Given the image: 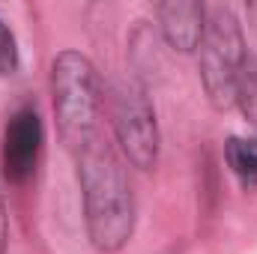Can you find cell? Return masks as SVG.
I'll list each match as a JSON object with an SVG mask.
<instances>
[{"label": "cell", "instance_id": "cell-7", "mask_svg": "<svg viewBox=\"0 0 257 254\" xmlns=\"http://www.w3.org/2000/svg\"><path fill=\"white\" fill-rule=\"evenodd\" d=\"M224 156L242 186H257V138H230Z\"/></svg>", "mask_w": 257, "mask_h": 254}, {"label": "cell", "instance_id": "cell-11", "mask_svg": "<svg viewBox=\"0 0 257 254\" xmlns=\"http://www.w3.org/2000/svg\"><path fill=\"white\" fill-rule=\"evenodd\" d=\"M245 12H248V21L257 30V0H245Z\"/></svg>", "mask_w": 257, "mask_h": 254}, {"label": "cell", "instance_id": "cell-3", "mask_svg": "<svg viewBox=\"0 0 257 254\" xmlns=\"http://www.w3.org/2000/svg\"><path fill=\"white\" fill-rule=\"evenodd\" d=\"M194 51H197V66H200V81L212 108L227 111L236 99V81L245 63L242 27L233 18V12L227 9L212 12V18L203 21V33Z\"/></svg>", "mask_w": 257, "mask_h": 254}, {"label": "cell", "instance_id": "cell-9", "mask_svg": "<svg viewBox=\"0 0 257 254\" xmlns=\"http://www.w3.org/2000/svg\"><path fill=\"white\" fill-rule=\"evenodd\" d=\"M18 66V48H15V36L12 30L0 21V75H9L15 72Z\"/></svg>", "mask_w": 257, "mask_h": 254}, {"label": "cell", "instance_id": "cell-1", "mask_svg": "<svg viewBox=\"0 0 257 254\" xmlns=\"http://www.w3.org/2000/svg\"><path fill=\"white\" fill-rule=\"evenodd\" d=\"M72 153L78 159L90 242L105 254L126 248L135 230V194L123 159L102 132H93Z\"/></svg>", "mask_w": 257, "mask_h": 254}, {"label": "cell", "instance_id": "cell-5", "mask_svg": "<svg viewBox=\"0 0 257 254\" xmlns=\"http://www.w3.org/2000/svg\"><path fill=\"white\" fill-rule=\"evenodd\" d=\"M42 153V120L33 108H21L9 117L3 132V174L9 183H27Z\"/></svg>", "mask_w": 257, "mask_h": 254}, {"label": "cell", "instance_id": "cell-6", "mask_svg": "<svg viewBox=\"0 0 257 254\" xmlns=\"http://www.w3.org/2000/svg\"><path fill=\"white\" fill-rule=\"evenodd\" d=\"M159 27L165 42L174 51H194L203 33V6L200 0H156Z\"/></svg>", "mask_w": 257, "mask_h": 254}, {"label": "cell", "instance_id": "cell-8", "mask_svg": "<svg viewBox=\"0 0 257 254\" xmlns=\"http://www.w3.org/2000/svg\"><path fill=\"white\" fill-rule=\"evenodd\" d=\"M233 105H239L242 117L257 129V57H245V63H242Z\"/></svg>", "mask_w": 257, "mask_h": 254}, {"label": "cell", "instance_id": "cell-2", "mask_svg": "<svg viewBox=\"0 0 257 254\" xmlns=\"http://www.w3.org/2000/svg\"><path fill=\"white\" fill-rule=\"evenodd\" d=\"M51 90L60 135L69 150H75L93 132H99L96 120L102 108V93L93 63L78 51H63L60 57H54L51 66Z\"/></svg>", "mask_w": 257, "mask_h": 254}, {"label": "cell", "instance_id": "cell-10", "mask_svg": "<svg viewBox=\"0 0 257 254\" xmlns=\"http://www.w3.org/2000/svg\"><path fill=\"white\" fill-rule=\"evenodd\" d=\"M6 248V212H3V200H0V254Z\"/></svg>", "mask_w": 257, "mask_h": 254}, {"label": "cell", "instance_id": "cell-4", "mask_svg": "<svg viewBox=\"0 0 257 254\" xmlns=\"http://www.w3.org/2000/svg\"><path fill=\"white\" fill-rule=\"evenodd\" d=\"M111 123L123 156L135 168L150 171L159 159V126L141 84L123 81L111 90Z\"/></svg>", "mask_w": 257, "mask_h": 254}]
</instances>
